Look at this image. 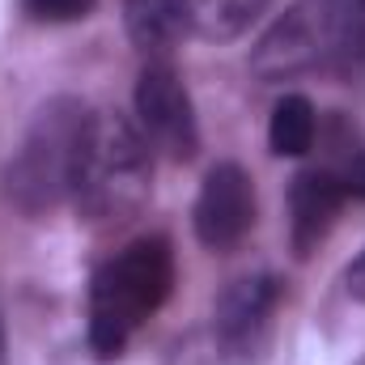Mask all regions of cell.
Listing matches in <instances>:
<instances>
[{
  "label": "cell",
  "instance_id": "obj_1",
  "mask_svg": "<svg viewBox=\"0 0 365 365\" xmlns=\"http://www.w3.org/2000/svg\"><path fill=\"white\" fill-rule=\"evenodd\" d=\"M365 60V0H293L251 51L259 81H293Z\"/></svg>",
  "mask_w": 365,
  "mask_h": 365
},
{
  "label": "cell",
  "instance_id": "obj_2",
  "mask_svg": "<svg viewBox=\"0 0 365 365\" xmlns=\"http://www.w3.org/2000/svg\"><path fill=\"white\" fill-rule=\"evenodd\" d=\"M175 255L166 238H136L106 259L90 289V349L110 361L123 353L132 331L170 297Z\"/></svg>",
  "mask_w": 365,
  "mask_h": 365
},
{
  "label": "cell",
  "instance_id": "obj_3",
  "mask_svg": "<svg viewBox=\"0 0 365 365\" xmlns=\"http://www.w3.org/2000/svg\"><path fill=\"white\" fill-rule=\"evenodd\" d=\"M90 119V106L77 98H51L47 106H38V115L30 119L21 145L4 170L9 200L21 212H47V208L73 200Z\"/></svg>",
  "mask_w": 365,
  "mask_h": 365
},
{
  "label": "cell",
  "instance_id": "obj_4",
  "mask_svg": "<svg viewBox=\"0 0 365 365\" xmlns=\"http://www.w3.org/2000/svg\"><path fill=\"white\" fill-rule=\"evenodd\" d=\"M149 175L145 136L119 115H93L73 187L77 208L93 221H123L149 200Z\"/></svg>",
  "mask_w": 365,
  "mask_h": 365
},
{
  "label": "cell",
  "instance_id": "obj_5",
  "mask_svg": "<svg viewBox=\"0 0 365 365\" xmlns=\"http://www.w3.org/2000/svg\"><path fill=\"white\" fill-rule=\"evenodd\" d=\"M136 119H140L145 140H153V149H162L166 158H175V162L195 158V149H200L195 106H191L182 77L170 64H145V73L136 81Z\"/></svg>",
  "mask_w": 365,
  "mask_h": 365
},
{
  "label": "cell",
  "instance_id": "obj_6",
  "mask_svg": "<svg viewBox=\"0 0 365 365\" xmlns=\"http://www.w3.org/2000/svg\"><path fill=\"white\" fill-rule=\"evenodd\" d=\"M255 225V187L251 175L234 162H217L195 200V234L208 251L234 247L247 230Z\"/></svg>",
  "mask_w": 365,
  "mask_h": 365
},
{
  "label": "cell",
  "instance_id": "obj_7",
  "mask_svg": "<svg viewBox=\"0 0 365 365\" xmlns=\"http://www.w3.org/2000/svg\"><path fill=\"white\" fill-rule=\"evenodd\" d=\"M349 200V187L340 175L331 170H302L293 179V191H289V234H293V251L306 259L331 230L340 204Z\"/></svg>",
  "mask_w": 365,
  "mask_h": 365
},
{
  "label": "cell",
  "instance_id": "obj_8",
  "mask_svg": "<svg viewBox=\"0 0 365 365\" xmlns=\"http://www.w3.org/2000/svg\"><path fill=\"white\" fill-rule=\"evenodd\" d=\"M276 297H280V289H276L272 276H247V280H238L221 293L217 336L230 353H247V349L259 344V336H264V327H268V319L276 310Z\"/></svg>",
  "mask_w": 365,
  "mask_h": 365
},
{
  "label": "cell",
  "instance_id": "obj_9",
  "mask_svg": "<svg viewBox=\"0 0 365 365\" xmlns=\"http://www.w3.org/2000/svg\"><path fill=\"white\" fill-rule=\"evenodd\" d=\"M123 26L140 51L162 56L191 30V0H123Z\"/></svg>",
  "mask_w": 365,
  "mask_h": 365
},
{
  "label": "cell",
  "instance_id": "obj_10",
  "mask_svg": "<svg viewBox=\"0 0 365 365\" xmlns=\"http://www.w3.org/2000/svg\"><path fill=\"white\" fill-rule=\"evenodd\" d=\"M314 132H319V119H314L310 98L284 93L272 110V123H268V145H272V153L276 158H302V153H310Z\"/></svg>",
  "mask_w": 365,
  "mask_h": 365
},
{
  "label": "cell",
  "instance_id": "obj_11",
  "mask_svg": "<svg viewBox=\"0 0 365 365\" xmlns=\"http://www.w3.org/2000/svg\"><path fill=\"white\" fill-rule=\"evenodd\" d=\"M272 0H191V30L204 38H234L242 34Z\"/></svg>",
  "mask_w": 365,
  "mask_h": 365
},
{
  "label": "cell",
  "instance_id": "obj_12",
  "mask_svg": "<svg viewBox=\"0 0 365 365\" xmlns=\"http://www.w3.org/2000/svg\"><path fill=\"white\" fill-rule=\"evenodd\" d=\"M98 0H26V13L34 21H81L90 17Z\"/></svg>",
  "mask_w": 365,
  "mask_h": 365
},
{
  "label": "cell",
  "instance_id": "obj_13",
  "mask_svg": "<svg viewBox=\"0 0 365 365\" xmlns=\"http://www.w3.org/2000/svg\"><path fill=\"white\" fill-rule=\"evenodd\" d=\"M340 179H344V187H349V195H361L365 200V153H357V158L349 162V170H344Z\"/></svg>",
  "mask_w": 365,
  "mask_h": 365
},
{
  "label": "cell",
  "instance_id": "obj_14",
  "mask_svg": "<svg viewBox=\"0 0 365 365\" xmlns=\"http://www.w3.org/2000/svg\"><path fill=\"white\" fill-rule=\"evenodd\" d=\"M344 284H349V293H353L357 302H365V251L353 259V268H349V276H344Z\"/></svg>",
  "mask_w": 365,
  "mask_h": 365
}]
</instances>
